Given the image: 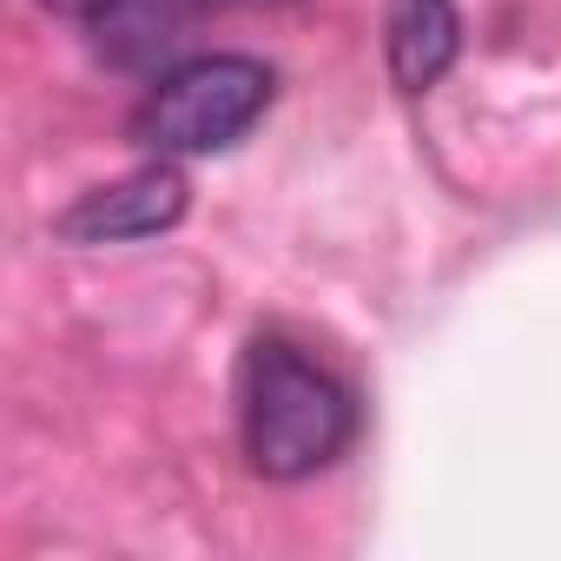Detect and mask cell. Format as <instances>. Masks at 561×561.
I'll return each mask as SVG.
<instances>
[{
  "instance_id": "3957f363",
  "label": "cell",
  "mask_w": 561,
  "mask_h": 561,
  "mask_svg": "<svg viewBox=\"0 0 561 561\" xmlns=\"http://www.w3.org/2000/svg\"><path fill=\"white\" fill-rule=\"evenodd\" d=\"M192 205V185L172 159H152L113 185H93L87 198H73L60 218H54V238L60 244H133V238H159L185 218Z\"/></svg>"
},
{
  "instance_id": "7a4b0ae2",
  "label": "cell",
  "mask_w": 561,
  "mask_h": 561,
  "mask_svg": "<svg viewBox=\"0 0 561 561\" xmlns=\"http://www.w3.org/2000/svg\"><path fill=\"white\" fill-rule=\"evenodd\" d=\"M277 100V73L251 54H198L152 80V93L133 113V139L152 159H205L238 146L264 106Z\"/></svg>"
},
{
  "instance_id": "277c9868",
  "label": "cell",
  "mask_w": 561,
  "mask_h": 561,
  "mask_svg": "<svg viewBox=\"0 0 561 561\" xmlns=\"http://www.w3.org/2000/svg\"><path fill=\"white\" fill-rule=\"evenodd\" d=\"M383 47H390V80L403 93H430L462 54L456 0H383Z\"/></svg>"
},
{
  "instance_id": "6da1fadb",
  "label": "cell",
  "mask_w": 561,
  "mask_h": 561,
  "mask_svg": "<svg viewBox=\"0 0 561 561\" xmlns=\"http://www.w3.org/2000/svg\"><path fill=\"white\" fill-rule=\"evenodd\" d=\"M238 430H244V462L264 482H305L351 449L357 397L337 370H324L298 344L257 337L238 370Z\"/></svg>"
},
{
  "instance_id": "5b68a950",
  "label": "cell",
  "mask_w": 561,
  "mask_h": 561,
  "mask_svg": "<svg viewBox=\"0 0 561 561\" xmlns=\"http://www.w3.org/2000/svg\"><path fill=\"white\" fill-rule=\"evenodd\" d=\"M47 14H60V21H100V14H113L119 0H41Z\"/></svg>"
}]
</instances>
